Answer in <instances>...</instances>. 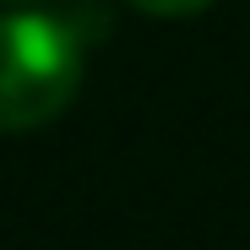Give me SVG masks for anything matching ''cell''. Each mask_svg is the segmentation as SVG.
<instances>
[{
  "label": "cell",
  "instance_id": "2",
  "mask_svg": "<svg viewBox=\"0 0 250 250\" xmlns=\"http://www.w3.org/2000/svg\"><path fill=\"white\" fill-rule=\"evenodd\" d=\"M131 6H136L142 17H163V22H180V17H196V11H207L212 0H131Z\"/></svg>",
  "mask_w": 250,
  "mask_h": 250
},
{
  "label": "cell",
  "instance_id": "1",
  "mask_svg": "<svg viewBox=\"0 0 250 250\" xmlns=\"http://www.w3.org/2000/svg\"><path fill=\"white\" fill-rule=\"evenodd\" d=\"M82 87V38L65 17L0 11V131H38L71 109Z\"/></svg>",
  "mask_w": 250,
  "mask_h": 250
},
{
  "label": "cell",
  "instance_id": "3",
  "mask_svg": "<svg viewBox=\"0 0 250 250\" xmlns=\"http://www.w3.org/2000/svg\"><path fill=\"white\" fill-rule=\"evenodd\" d=\"M6 6H33V0H6Z\"/></svg>",
  "mask_w": 250,
  "mask_h": 250
}]
</instances>
